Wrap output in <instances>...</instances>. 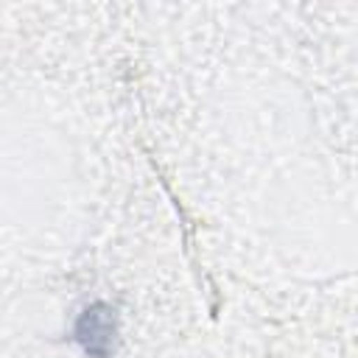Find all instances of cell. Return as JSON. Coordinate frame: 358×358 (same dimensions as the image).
<instances>
[{
    "label": "cell",
    "mask_w": 358,
    "mask_h": 358,
    "mask_svg": "<svg viewBox=\"0 0 358 358\" xmlns=\"http://www.w3.org/2000/svg\"><path fill=\"white\" fill-rule=\"evenodd\" d=\"M73 338L87 358H115L117 310L109 302H90L73 322Z\"/></svg>",
    "instance_id": "6da1fadb"
}]
</instances>
